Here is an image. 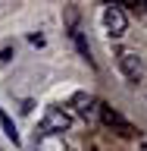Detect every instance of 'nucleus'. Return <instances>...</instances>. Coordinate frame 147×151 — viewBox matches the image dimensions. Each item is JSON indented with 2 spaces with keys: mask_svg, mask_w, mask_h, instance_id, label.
Here are the masks:
<instances>
[{
  "mask_svg": "<svg viewBox=\"0 0 147 151\" xmlns=\"http://www.w3.org/2000/svg\"><path fill=\"white\" fill-rule=\"evenodd\" d=\"M97 120H103L107 126H110V129H116L119 135H125V139H131V135H138V129H135V126H131V123L125 120L122 113H116L113 107H107V104H100V116H97Z\"/></svg>",
  "mask_w": 147,
  "mask_h": 151,
  "instance_id": "f03ea898",
  "label": "nucleus"
},
{
  "mask_svg": "<svg viewBox=\"0 0 147 151\" xmlns=\"http://www.w3.org/2000/svg\"><path fill=\"white\" fill-rule=\"evenodd\" d=\"M9 57H13V50H9V47H0V63H6Z\"/></svg>",
  "mask_w": 147,
  "mask_h": 151,
  "instance_id": "1a4fd4ad",
  "label": "nucleus"
},
{
  "mask_svg": "<svg viewBox=\"0 0 147 151\" xmlns=\"http://www.w3.org/2000/svg\"><path fill=\"white\" fill-rule=\"evenodd\" d=\"M72 38H75V47H78V54H82L85 60L91 63V47H88V41H85V35H82V32H72Z\"/></svg>",
  "mask_w": 147,
  "mask_h": 151,
  "instance_id": "6e6552de",
  "label": "nucleus"
},
{
  "mask_svg": "<svg viewBox=\"0 0 147 151\" xmlns=\"http://www.w3.org/2000/svg\"><path fill=\"white\" fill-rule=\"evenodd\" d=\"M35 151H69V145L56 132H38L35 135Z\"/></svg>",
  "mask_w": 147,
  "mask_h": 151,
  "instance_id": "423d86ee",
  "label": "nucleus"
},
{
  "mask_svg": "<svg viewBox=\"0 0 147 151\" xmlns=\"http://www.w3.org/2000/svg\"><path fill=\"white\" fill-rule=\"evenodd\" d=\"M141 6H144V9H147V0H144V3H141Z\"/></svg>",
  "mask_w": 147,
  "mask_h": 151,
  "instance_id": "9b49d317",
  "label": "nucleus"
},
{
  "mask_svg": "<svg viewBox=\"0 0 147 151\" xmlns=\"http://www.w3.org/2000/svg\"><path fill=\"white\" fill-rule=\"evenodd\" d=\"M138 151H147V142H144V145H138Z\"/></svg>",
  "mask_w": 147,
  "mask_h": 151,
  "instance_id": "9d476101",
  "label": "nucleus"
},
{
  "mask_svg": "<svg viewBox=\"0 0 147 151\" xmlns=\"http://www.w3.org/2000/svg\"><path fill=\"white\" fill-rule=\"evenodd\" d=\"M103 25H107V32H110V38H122V35H125V28H129V19H125V13H122V6H116V3H110V6L103 9Z\"/></svg>",
  "mask_w": 147,
  "mask_h": 151,
  "instance_id": "7ed1b4c3",
  "label": "nucleus"
},
{
  "mask_svg": "<svg viewBox=\"0 0 147 151\" xmlns=\"http://www.w3.org/2000/svg\"><path fill=\"white\" fill-rule=\"evenodd\" d=\"M72 126V113L63 110V107H47L44 110V120H41V132H66Z\"/></svg>",
  "mask_w": 147,
  "mask_h": 151,
  "instance_id": "f257e3e1",
  "label": "nucleus"
},
{
  "mask_svg": "<svg viewBox=\"0 0 147 151\" xmlns=\"http://www.w3.org/2000/svg\"><path fill=\"white\" fill-rule=\"evenodd\" d=\"M0 126H3V132H6V139L13 142V145H19V132H16V126H13V120H9L6 113H0Z\"/></svg>",
  "mask_w": 147,
  "mask_h": 151,
  "instance_id": "0eeeda50",
  "label": "nucleus"
},
{
  "mask_svg": "<svg viewBox=\"0 0 147 151\" xmlns=\"http://www.w3.org/2000/svg\"><path fill=\"white\" fill-rule=\"evenodd\" d=\"M116 63H119V69L125 73V79H129V82H138L141 73H144V63H141V57L135 54V50H119Z\"/></svg>",
  "mask_w": 147,
  "mask_h": 151,
  "instance_id": "20e7f679",
  "label": "nucleus"
},
{
  "mask_svg": "<svg viewBox=\"0 0 147 151\" xmlns=\"http://www.w3.org/2000/svg\"><path fill=\"white\" fill-rule=\"evenodd\" d=\"M100 104H103L100 98H94V94H85V91H78V94L72 98V107L82 113L85 120H97V116H100Z\"/></svg>",
  "mask_w": 147,
  "mask_h": 151,
  "instance_id": "39448f33",
  "label": "nucleus"
}]
</instances>
